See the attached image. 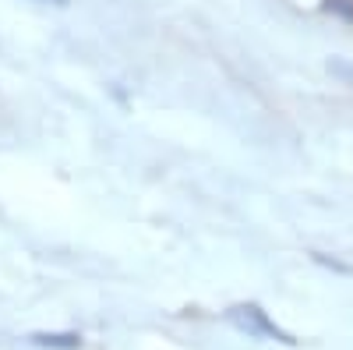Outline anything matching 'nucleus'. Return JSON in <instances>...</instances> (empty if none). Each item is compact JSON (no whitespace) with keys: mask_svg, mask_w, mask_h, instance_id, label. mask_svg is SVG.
Segmentation results:
<instances>
[{"mask_svg":"<svg viewBox=\"0 0 353 350\" xmlns=\"http://www.w3.org/2000/svg\"><path fill=\"white\" fill-rule=\"evenodd\" d=\"M226 318H230V326H237L241 333H248L251 340H276V343H286V347H293L297 340H293L286 329H279L272 318H269V311H265L261 304H233L230 311H226Z\"/></svg>","mask_w":353,"mask_h":350,"instance_id":"1","label":"nucleus"},{"mask_svg":"<svg viewBox=\"0 0 353 350\" xmlns=\"http://www.w3.org/2000/svg\"><path fill=\"white\" fill-rule=\"evenodd\" d=\"M28 343L36 347H46V350H78L81 347V336L78 333H32Z\"/></svg>","mask_w":353,"mask_h":350,"instance_id":"2","label":"nucleus"},{"mask_svg":"<svg viewBox=\"0 0 353 350\" xmlns=\"http://www.w3.org/2000/svg\"><path fill=\"white\" fill-rule=\"evenodd\" d=\"M325 11L353 25V0H325Z\"/></svg>","mask_w":353,"mask_h":350,"instance_id":"3","label":"nucleus"},{"mask_svg":"<svg viewBox=\"0 0 353 350\" xmlns=\"http://www.w3.org/2000/svg\"><path fill=\"white\" fill-rule=\"evenodd\" d=\"M329 71H332L336 78H346V81L353 85V64H350V61H329Z\"/></svg>","mask_w":353,"mask_h":350,"instance_id":"4","label":"nucleus"},{"mask_svg":"<svg viewBox=\"0 0 353 350\" xmlns=\"http://www.w3.org/2000/svg\"><path fill=\"white\" fill-rule=\"evenodd\" d=\"M36 4H53V8H68L71 0H36Z\"/></svg>","mask_w":353,"mask_h":350,"instance_id":"5","label":"nucleus"}]
</instances>
